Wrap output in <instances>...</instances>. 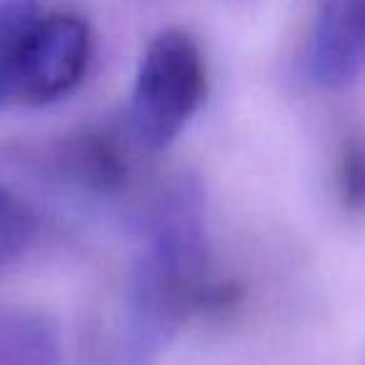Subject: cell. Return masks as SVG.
I'll return each mask as SVG.
<instances>
[{
    "label": "cell",
    "mask_w": 365,
    "mask_h": 365,
    "mask_svg": "<svg viewBox=\"0 0 365 365\" xmlns=\"http://www.w3.org/2000/svg\"><path fill=\"white\" fill-rule=\"evenodd\" d=\"M238 298V288L213 273L200 182L178 178L153 203L133 265L123 365H150L190 320L223 313Z\"/></svg>",
    "instance_id": "cell-1"
},
{
    "label": "cell",
    "mask_w": 365,
    "mask_h": 365,
    "mask_svg": "<svg viewBox=\"0 0 365 365\" xmlns=\"http://www.w3.org/2000/svg\"><path fill=\"white\" fill-rule=\"evenodd\" d=\"M208 68L198 41L180 28L158 33L145 46L130 96V130L145 150H165L200 110Z\"/></svg>",
    "instance_id": "cell-2"
},
{
    "label": "cell",
    "mask_w": 365,
    "mask_h": 365,
    "mask_svg": "<svg viewBox=\"0 0 365 365\" xmlns=\"http://www.w3.org/2000/svg\"><path fill=\"white\" fill-rule=\"evenodd\" d=\"M91 53V28L81 16H36L6 53V98L23 106L61 101L83 81Z\"/></svg>",
    "instance_id": "cell-3"
},
{
    "label": "cell",
    "mask_w": 365,
    "mask_h": 365,
    "mask_svg": "<svg viewBox=\"0 0 365 365\" xmlns=\"http://www.w3.org/2000/svg\"><path fill=\"white\" fill-rule=\"evenodd\" d=\"M365 71V0H320L305 51L310 83L345 88Z\"/></svg>",
    "instance_id": "cell-4"
},
{
    "label": "cell",
    "mask_w": 365,
    "mask_h": 365,
    "mask_svg": "<svg viewBox=\"0 0 365 365\" xmlns=\"http://www.w3.org/2000/svg\"><path fill=\"white\" fill-rule=\"evenodd\" d=\"M61 165L73 182L98 193L118 190L128 175L125 153L108 133L98 130H83L73 135L63 145Z\"/></svg>",
    "instance_id": "cell-5"
},
{
    "label": "cell",
    "mask_w": 365,
    "mask_h": 365,
    "mask_svg": "<svg viewBox=\"0 0 365 365\" xmlns=\"http://www.w3.org/2000/svg\"><path fill=\"white\" fill-rule=\"evenodd\" d=\"M0 365H61L56 323L26 308L0 313Z\"/></svg>",
    "instance_id": "cell-6"
},
{
    "label": "cell",
    "mask_w": 365,
    "mask_h": 365,
    "mask_svg": "<svg viewBox=\"0 0 365 365\" xmlns=\"http://www.w3.org/2000/svg\"><path fill=\"white\" fill-rule=\"evenodd\" d=\"M38 230L36 213L16 193L0 188V270L16 263Z\"/></svg>",
    "instance_id": "cell-7"
},
{
    "label": "cell",
    "mask_w": 365,
    "mask_h": 365,
    "mask_svg": "<svg viewBox=\"0 0 365 365\" xmlns=\"http://www.w3.org/2000/svg\"><path fill=\"white\" fill-rule=\"evenodd\" d=\"M340 203L348 210H365V140L348 138L343 140L335 165Z\"/></svg>",
    "instance_id": "cell-8"
},
{
    "label": "cell",
    "mask_w": 365,
    "mask_h": 365,
    "mask_svg": "<svg viewBox=\"0 0 365 365\" xmlns=\"http://www.w3.org/2000/svg\"><path fill=\"white\" fill-rule=\"evenodd\" d=\"M38 16L36 0H0V46H3V63L6 53L18 36L28 28V23Z\"/></svg>",
    "instance_id": "cell-9"
},
{
    "label": "cell",
    "mask_w": 365,
    "mask_h": 365,
    "mask_svg": "<svg viewBox=\"0 0 365 365\" xmlns=\"http://www.w3.org/2000/svg\"><path fill=\"white\" fill-rule=\"evenodd\" d=\"M6 101V76H3V46H0V103Z\"/></svg>",
    "instance_id": "cell-10"
}]
</instances>
